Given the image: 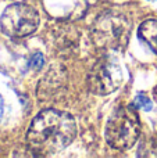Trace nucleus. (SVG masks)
<instances>
[{"instance_id":"f257e3e1","label":"nucleus","mask_w":157,"mask_h":158,"mask_svg":"<svg viewBox=\"0 0 157 158\" xmlns=\"http://www.w3.org/2000/svg\"><path fill=\"white\" fill-rule=\"evenodd\" d=\"M77 123L70 114L58 110H43L33 118L27 133V147L35 157L53 156L72 143Z\"/></svg>"},{"instance_id":"f03ea898","label":"nucleus","mask_w":157,"mask_h":158,"mask_svg":"<svg viewBox=\"0 0 157 158\" xmlns=\"http://www.w3.org/2000/svg\"><path fill=\"white\" fill-rule=\"evenodd\" d=\"M132 22L125 14L108 10L97 15L92 25V40L97 49L106 52H121L127 47Z\"/></svg>"},{"instance_id":"7ed1b4c3","label":"nucleus","mask_w":157,"mask_h":158,"mask_svg":"<svg viewBox=\"0 0 157 158\" xmlns=\"http://www.w3.org/2000/svg\"><path fill=\"white\" fill-rule=\"evenodd\" d=\"M141 135V122L132 106L118 107L106 123V142L116 150H128Z\"/></svg>"},{"instance_id":"20e7f679","label":"nucleus","mask_w":157,"mask_h":158,"mask_svg":"<svg viewBox=\"0 0 157 158\" xmlns=\"http://www.w3.org/2000/svg\"><path fill=\"white\" fill-rule=\"evenodd\" d=\"M39 14L33 7L24 3H15L6 7L0 17L2 31L10 38H24L36 31Z\"/></svg>"},{"instance_id":"39448f33","label":"nucleus","mask_w":157,"mask_h":158,"mask_svg":"<svg viewBox=\"0 0 157 158\" xmlns=\"http://www.w3.org/2000/svg\"><path fill=\"white\" fill-rule=\"evenodd\" d=\"M122 68L114 58L102 57L88 74V87L92 93L106 96L116 92L122 85Z\"/></svg>"},{"instance_id":"423d86ee","label":"nucleus","mask_w":157,"mask_h":158,"mask_svg":"<svg viewBox=\"0 0 157 158\" xmlns=\"http://www.w3.org/2000/svg\"><path fill=\"white\" fill-rule=\"evenodd\" d=\"M68 85V75L61 65H54L45 74L38 85L36 94L40 101H52L64 94Z\"/></svg>"},{"instance_id":"0eeeda50","label":"nucleus","mask_w":157,"mask_h":158,"mask_svg":"<svg viewBox=\"0 0 157 158\" xmlns=\"http://www.w3.org/2000/svg\"><path fill=\"white\" fill-rule=\"evenodd\" d=\"M54 36V44L58 53L63 56L74 54L78 49L79 43V32L72 27L71 24H60L53 32Z\"/></svg>"},{"instance_id":"6e6552de","label":"nucleus","mask_w":157,"mask_h":158,"mask_svg":"<svg viewBox=\"0 0 157 158\" xmlns=\"http://www.w3.org/2000/svg\"><path fill=\"white\" fill-rule=\"evenodd\" d=\"M138 36L153 53L157 54V19H146L138 29Z\"/></svg>"},{"instance_id":"1a4fd4ad","label":"nucleus","mask_w":157,"mask_h":158,"mask_svg":"<svg viewBox=\"0 0 157 158\" xmlns=\"http://www.w3.org/2000/svg\"><path fill=\"white\" fill-rule=\"evenodd\" d=\"M134 106H135L136 108H142V110H145V111H149V110H152L153 104H152V101H150V98H147L146 96L138 94L135 101H134Z\"/></svg>"},{"instance_id":"9d476101","label":"nucleus","mask_w":157,"mask_h":158,"mask_svg":"<svg viewBox=\"0 0 157 158\" xmlns=\"http://www.w3.org/2000/svg\"><path fill=\"white\" fill-rule=\"evenodd\" d=\"M45 64V57L42 53H35L32 56V58L29 60V68L32 71H39Z\"/></svg>"},{"instance_id":"9b49d317","label":"nucleus","mask_w":157,"mask_h":158,"mask_svg":"<svg viewBox=\"0 0 157 158\" xmlns=\"http://www.w3.org/2000/svg\"><path fill=\"white\" fill-rule=\"evenodd\" d=\"M3 117V100H2V96H0V121H2Z\"/></svg>"}]
</instances>
